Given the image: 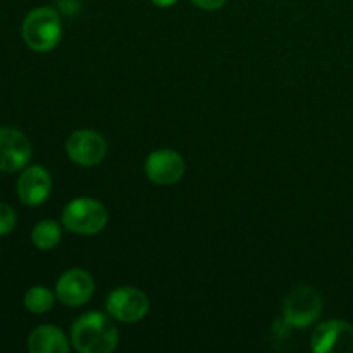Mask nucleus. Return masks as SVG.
<instances>
[{
    "label": "nucleus",
    "mask_w": 353,
    "mask_h": 353,
    "mask_svg": "<svg viewBox=\"0 0 353 353\" xmlns=\"http://www.w3.org/2000/svg\"><path fill=\"white\" fill-rule=\"evenodd\" d=\"M145 174L155 185H174L185 174V161L178 152L171 148H161V150L152 152L147 157Z\"/></svg>",
    "instance_id": "10"
},
{
    "label": "nucleus",
    "mask_w": 353,
    "mask_h": 353,
    "mask_svg": "<svg viewBox=\"0 0 353 353\" xmlns=\"http://www.w3.org/2000/svg\"><path fill=\"white\" fill-rule=\"evenodd\" d=\"M23 40L33 52L54 50L62 38L61 16L54 7H37L23 21Z\"/></svg>",
    "instance_id": "2"
},
{
    "label": "nucleus",
    "mask_w": 353,
    "mask_h": 353,
    "mask_svg": "<svg viewBox=\"0 0 353 353\" xmlns=\"http://www.w3.org/2000/svg\"><path fill=\"white\" fill-rule=\"evenodd\" d=\"M33 148L23 131L16 128H0V171L17 172L26 168Z\"/></svg>",
    "instance_id": "8"
},
{
    "label": "nucleus",
    "mask_w": 353,
    "mask_h": 353,
    "mask_svg": "<svg viewBox=\"0 0 353 353\" xmlns=\"http://www.w3.org/2000/svg\"><path fill=\"white\" fill-rule=\"evenodd\" d=\"M17 224L16 210L7 203H0V236L12 233Z\"/></svg>",
    "instance_id": "15"
},
{
    "label": "nucleus",
    "mask_w": 353,
    "mask_h": 353,
    "mask_svg": "<svg viewBox=\"0 0 353 353\" xmlns=\"http://www.w3.org/2000/svg\"><path fill=\"white\" fill-rule=\"evenodd\" d=\"M323 312V299L312 286H296L283 303V319L293 327H309Z\"/></svg>",
    "instance_id": "4"
},
{
    "label": "nucleus",
    "mask_w": 353,
    "mask_h": 353,
    "mask_svg": "<svg viewBox=\"0 0 353 353\" xmlns=\"http://www.w3.org/2000/svg\"><path fill=\"white\" fill-rule=\"evenodd\" d=\"M71 341L81 353H110L119 343V331L105 314L88 312L72 324Z\"/></svg>",
    "instance_id": "1"
},
{
    "label": "nucleus",
    "mask_w": 353,
    "mask_h": 353,
    "mask_svg": "<svg viewBox=\"0 0 353 353\" xmlns=\"http://www.w3.org/2000/svg\"><path fill=\"white\" fill-rule=\"evenodd\" d=\"M176 2H178V0H152V3H155L157 7H171L174 6Z\"/></svg>",
    "instance_id": "17"
},
{
    "label": "nucleus",
    "mask_w": 353,
    "mask_h": 353,
    "mask_svg": "<svg viewBox=\"0 0 353 353\" xmlns=\"http://www.w3.org/2000/svg\"><path fill=\"white\" fill-rule=\"evenodd\" d=\"M105 309L109 316L119 323H138L148 314L150 302L141 290L123 286L109 293Z\"/></svg>",
    "instance_id": "5"
},
{
    "label": "nucleus",
    "mask_w": 353,
    "mask_h": 353,
    "mask_svg": "<svg viewBox=\"0 0 353 353\" xmlns=\"http://www.w3.org/2000/svg\"><path fill=\"white\" fill-rule=\"evenodd\" d=\"M28 350L31 353H68L69 341L64 331L45 324L31 331L28 336Z\"/></svg>",
    "instance_id": "12"
},
{
    "label": "nucleus",
    "mask_w": 353,
    "mask_h": 353,
    "mask_svg": "<svg viewBox=\"0 0 353 353\" xmlns=\"http://www.w3.org/2000/svg\"><path fill=\"white\" fill-rule=\"evenodd\" d=\"M196 7L200 9H205V10H217L228 2V0H192Z\"/></svg>",
    "instance_id": "16"
},
{
    "label": "nucleus",
    "mask_w": 353,
    "mask_h": 353,
    "mask_svg": "<svg viewBox=\"0 0 353 353\" xmlns=\"http://www.w3.org/2000/svg\"><path fill=\"white\" fill-rule=\"evenodd\" d=\"M65 154L74 164L92 168L107 155V141L93 130H76L65 140Z\"/></svg>",
    "instance_id": "6"
},
{
    "label": "nucleus",
    "mask_w": 353,
    "mask_h": 353,
    "mask_svg": "<svg viewBox=\"0 0 353 353\" xmlns=\"http://www.w3.org/2000/svg\"><path fill=\"white\" fill-rule=\"evenodd\" d=\"M61 238V226H59V223H55L52 219L40 221L38 224H34L33 231H31V241L40 250H52V248L57 247Z\"/></svg>",
    "instance_id": "13"
},
{
    "label": "nucleus",
    "mask_w": 353,
    "mask_h": 353,
    "mask_svg": "<svg viewBox=\"0 0 353 353\" xmlns=\"http://www.w3.org/2000/svg\"><path fill=\"white\" fill-rule=\"evenodd\" d=\"M310 348L316 353H353V326L340 319L319 324L310 338Z\"/></svg>",
    "instance_id": "7"
},
{
    "label": "nucleus",
    "mask_w": 353,
    "mask_h": 353,
    "mask_svg": "<svg viewBox=\"0 0 353 353\" xmlns=\"http://www.w3.org/2000/svg\"><path fill=\"white\" fill-rule=\"evenodd\" d=\"M55 299H57L55 293L50 292L48 288H45V286H33V288H30L24 293L23 303L31 314L40 316V314L48 312V310L54 307Z\"/></svg>",
    "instance_id": "14"
},
{
    "label": "nucleus",
    "mask_w": 353,
    "mask_h": 353,
    "mask_svg": "<svg viewBox=\"0 0 353 353\" xmlns=\"http://www.w3.org/2000/svg\"><path fill=\"white\" fill-rule=\"evenodd\" d=\"M109 223V212L102 202L90 196L71 200L62 210V224L68 231L83 236L99 234Z\"/></svg>",
    "instance_id": "3"
},
{
    "label": "nucleus",
    "mask_w": 353,
    "mask_h": 353,
    "mask_svg": "<svg viewBox=\"0 0 353 353\" xmlns=\"http://www.w3.org/2000/svg\"><path fill=\"white\" fill-rule=\"evenodd\" d=\"M16 192L21 202L28 207H38L50 196L52 178L50 172L41 165L26 168L17 178Z\"/></svg>",
    "instance_id": "11"
},
{
    "label": "nucleus",
    "mask_w": 353,
    "mask_h": 353,
    "mask_svg": "<svg viewBox=\"0 0 353 353\" xmlns=\"http://www.w3.org/2000/svg\"><path fill=\"white\" fill-rule=\"evenodd\" d=\"M95 292V281L85 269H69L59 278L55 285V296L68 307H81L92 299Z\"/></svg>",
    "instance_id": "9"
}]
</instances>
